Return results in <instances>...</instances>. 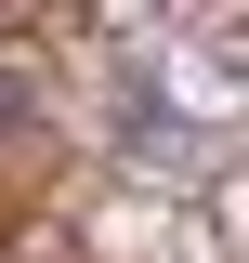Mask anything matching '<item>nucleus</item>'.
Returning a JSON list of instances; mask_svg holds the SVG:
<instances>
[{
	"label": "nucleus",
	"mask_w": 249,
	"mask_h": 263,
	"mask_svg": "<svg viewBox=\"0 0 249 263\" xmlns=\"http://www.w3.org/2000/svg\"><path fill=\"white\" fill-rule=\"evenodd\" d=\"M105 132H118V158L157 171V184H210V158H223V132L197 119V105H157V92H118Z\"/></svg>",
	"instance_id": "1"
},
{
	"label": "nucleus",
	"mask_w": 249,
	"mask_h": 263,
	"mask_svg": "<svg viewBox=\"0 0 249 263\" xmlns=\"http://www.w3.org/2000/svg\"><path fill=\"white\" fill-rule=\"evenodd\" d=\"M27 132H39V79H27V66H0V145H27Z\"/></svg>",
	"instance_id": "2"
}]
</instances>
